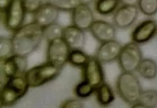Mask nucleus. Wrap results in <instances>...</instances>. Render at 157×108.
<instances>
[{
	"mask_svg": "<svg viewBox=\"0 0 157 108\" xmlns=\"http://www.w3.org/2000/svg\"><path fill=\"white\" fill-rule=\"evenodd\" d=\"M44 38V28L34 22L22 25L13 35L14 54L26 57L39 47Z\"/></svg>",
	"mask_w": 157,
	"mask_h": 108,
	"instance_id": "1",
	"label": "nucleus"
},
{
	"mask_svg": "<svg viewBox=\"0 0 157 108\" xmlns=\"http://www.w3.org/2000/svg\"><path fill=\"white\" fill-rule=\"evenodd\" d=\"M116 89L122 99L132 106L138 102L143 91L138 78L133 73H122L116 81Z\"/></svg>",
	"mask_w": 157,
	"mask_h": 108,
	"instance_id": "2",
	"label": "nucleus"
},
{
	"mask_svg": "<svg viewBox=\"0 0 157 108\" xmlns=\"http://www.w3.org/2000/svg\"><path fill=\"white\" fill-rule=\"evenodd\" d=\"M29 88L25 76L10 78L1 85L0 106H12L24 96Z\"/></svg>",
	"mask_w": 157,
	"mask_h": 108,
	"instance_id": "3",
	"label": "nucleus"
},
{
	"mask_svg": "<svg viewBox=\"0 0 157 108\" xmlns=\"http://www.w3.org/2000/svg\"><path fill=\"white\" fill-rule=\"evenodd\" d=\"M1 12V20L5 28L13 33L23 25L27 14L23 0H12Z\"/></svg>",
	"mask_w": 157,
	"mask_h": 108,
	"instance_id": "4",
	"label": "nucleus"
},
{
	"mask_svg": "<svg viewBox=\"0 0 157 108\" xmlns=\"http://www.w3.org/2000/svg\"><path fill=\"white\" fill-rule=\"evenodd\" d=\"M61 69L54 64L47 61L26 71L25 78L29 87L36 88L54 79Z\"/></svg>",
	"mask_w": 157,
	"mask_h": 108,
	"instance_id": "5",
	"label": "nucleus"
},
{
	"mask_svg": "<svg viewBox=\"0 0 157 108\" xmlns=\"http://www.w3.org/2000/svg\"><path fill=\"white\" fill-rule=\"evenodd\" d=\"M142 59V52L139 44L132 41L122 46L117 58L123 72L129 73L137 71Z\"/></svg>",
	"mask_w": 157,
	"mask_h": 108,
	"instance_id": "6",
	"label": "nucleus"
},
{
	"mask_svg": "<svg viewBox=\"0 0 157 108\" xmlns=\"http://www.w3.org/2000/svg\"><path fill=\"white\" fill-rule=\"evenodd\" d=\"M1 84L2 85L10 78L25 76L27 67L26 57L14 54L11 57L0 60Z\"/></svg>",
	"mask_w": 157,
	"mask_h": 108,
	"instance_id": "7",
	"label": "nucleus"
},
{
	"mask_svg": "<svg viewBox=\"0 0 157 108\" xmlns=\"http://www.w3.org/2000/svg\"><path fill=\"white\" fill-rule=\"evenodd\" d=\"M47 49V61L61 69L68 62L71 49L63 38L48 42Z\"/></svg>",
	"mask_w": 157,
	"mask_h": 108,
	"instance_id": "8",
	"label": "nucleus"
},
{
	"mask_svg": "<svg viewBox=\"0 0 157 108\" xmlns=\"http://www.w3.org/2000/svg\"><path fill=\"white\" fill-rule=\"evenodd\" d=\"M82 70L83 80L90 84L95 90L105 82V73L102 63L96 57L90 58Z\"/></svg>",
	"mask_w": 157,
	"mask_h": 108,
	"instance_id": "9",
	"label": "nucleus"
},
{
	"mask_svg": "<svg viewBox=\"0 0 157 108\" xmlns=\"http://www.w3.org/2000/svg\"><path fill=\"white\" fill-rule=\"evenodd\" d=\"M139 13V10L136 6L122 5L113 14V24L119 29L128 28L135 23Z\"/></svg>",
	"mask_w": 157,
	"mask_h": 108,
	"instance_id": "10",
	"label": "nucleus"
},
{
	"mask_svg": "<svg viewBox=\"0 0 157 108\" xmlns=\"http://www.w3.org/2000/svg\"><path fill=\"white\" fill-rule=\"evenodd\" d=\"M157 32V23L152 19L146 20L136 27L132 32L131 40L137 44L146 43L154 37Z\"/></svg>",
	"mask_w": 157,
	"mask_h": 108,
	"instance_id": "11",
	"label": "nucleus"
},
{
	"mask_svg": "<svg viewBox=\"0 0 157 108\" xmlns=\"http://www.w3.org/2000/svg\"><path fill=\"white\" fill-rule=\"evenodd\" d=\"M73 25L83 31L89 29L94 21L93 12L89 6L81 3L71 11Z\"/></svg>",
	"mask_w": 157,
	"mask_h": 108,
	"instance_id": "12",
	"label": "nucleus"
},
{
	"mask_svg": "<svg viewBox=\"0 0 157 108\" xmlns=\"http://www.w3.org/2000/svg\"><path fill=\"white\" fill-rule=\"evenodd\" d=\"M91 34L101 43L114 40L116 34L115 26L106 21L95 20L89 29Z\"/></svg>",
	"mask_w": 157,
	"mask_h": 108,
	"instance_id": "13",
	"label": "nucleus"
},
{
	"mask_svg": "<svg viewBox=\"0 0 157 108\" xmlns=\"http://www.w3.org/2000/svg\"><path fill=\"white\" fill-rule=\"evenodd\" d=\"M122 46L114 40L101 43L96 52V58L102 64L113 62L117 60Z\"/></svg>",
	"mask_w": 157,
	"mask_h": 108,
	"instance_id": "14",
	"label": "nucleus"
},
{
	"mask_svg": "<svg viewBox=\"0 0 157 108\" xmlns=\"http://www.w3.org/2000/svg\"><path fill=\"white\" fill-rule=\"evenodd\" d=\"M59 10L52 4L47 2L33 14V21L43 28L56 23Z\"/></svg>",
	"mask_w": 157,
	"mask_h": 108,
	"instance_id": "15",
	"label": "nucleus"
},
{
	"mask_svg": "<svg viewBox=\"0 0 157 108\" xmlns=\"http://www.w3.org/2000/svg\"><path fill=\"white\" fill-rule=\"evenodd\" d=\"M84 31L73 25L64 28L62 38L71 50H82L84 47L86 37Z\"/></svg>",
	"mask_w": 157,
	"mask_h": 108,
	"instance_id": "16",
	"label": "nucleus"
},
{
	"mask_svg": "<svg viewBox=\"0 0 157 108\" xmlns=\"http://www.w3.org/2000/svg\"><path fill=\"white\" fill-rule=\"evenodd\" d=\"M96 100L101 106H107L114 100L115 95L110 85L103 83L95 90Z\"/></svg>",
	"mask_w": 157,
	"mask_h": 108,
	"instance_id": "17",
	"label": "nucleus"
},
{
	"mask_svg": "<svg viewBox=\"0 0 157 108\" xmlns=\"http://www.w3.org/2000/svg\"><path fill=\"white\" fill-rule=\"evenodd\" d=\"M120 4V0H96L94 9L101 16H109L114 14Z\"/></svg>",
	"mask_w": 157,
	"mask_h": 108,
	"instance_id": "18",
	"label": "nucleus"
},
{
	"mask_svg": "<svg viewBox=\"0 0 157 108\" xmlns=\"http://www.w3.org/2000/svg\"><path fill=\"white\" fill-rule=\"evenodd\" d=\"M137 71L140 76L145 79H154L157 75V64L151 59H143Z\"/></svg>",
	"mask_w": 157,
	"mask_h": 108,
	"instance_id": "19",
	"label": "nucleus"
},
{
	"mask_svg": "<svg viewBox=\"0 0 157 108\" xmlns=\"http://www.w3.org/2000/svg\"><path fill=\"white\" fill-rule=\"evenodd\" d=\"M133 107L155 108L157 106V91L152 90L143 91L139 100Z\"/></svg>",
	"mask_w": 157,
	"mask_h": 108,
	"instance_id": "20",
	"label": "nucleus"
},
{
	"mask_svg": "<svg viewBox=\"0 0 157 108\" xmlns=\"http://www.w3.org/2000/svg\"><path fill=\"white\" fill-rule=\"evenodd\" d=\"M90 57L82 50H71L68 62L73 66L82 68L90 59Z\"/></svg>",
	"mask_w": 157,
	"mask_h": 108,
	"instance_id": "21",
	"label": "nucleus"
},
{
	"mask_svg": "<svg viewBox=\"0 0 157 108\" xmlns=\"http://www.w3.org/2000/svg\"><path fill=\"white\" fill-rule=\"evenodd\" d=\"M64 28L56 23L44 28V38L48 42L54 39L62 38Z\"/></svg>",
	"mask_w": 157,
	"mask_h": 108,
	"instance_id": "22",
	"label": "nucleus"
},
{
	"mask_svg": "<svg viewBox=\"0 0 157 108\" xmlns=\"http://www.w3.org/2000/svg\"><path fill=\"white\" fill-rule=\"evenodd\" d=\"M137 6L143 14L152 16L157 13V0H139Z\"/></svg>",
	"mask_w": 157,
	"mask_h": 108,
	"instance_id": "23",
	"label": "nucleus"
},
{
	"mask_svg": "<svg viewBox=\"0 0 157 108\" xmlns=\"http://www.w3.org/2000/svg\"><path fill=\"white\" fill-rule=\"evenodd\" d=\"M47 2L54 6L59 10L65 12L72 11L81 4L80 0H47Z\"/></svg>",
	"mask_w": 157,
	"mask_h": 108,
	"instance_id": "24",
	"label": "nucleus"
},
{
	"mask_svg": "<svg viewBox=\"0 0 157 108\" xmlns=\"http://www.w3.org/2000/svg\"><path fill=\"white\" fill-rule=\"evenodd\" d=\"M13 54L11 38L1 37L0 38V60L7 58Z\"/></svg>",
	"mask_w": 157,
	"mask_h": 108,
	"instance_id": "25",
	"label": "nucleus"
},
{
	"mask_svg": "<svg viewBox=\"0 0 157 108\" xmlns=\"http://www.w3.org/2000/svg\"><path fill=\"white\" fill-rule=\"evenodd\" d=\"M95 91V89L89 84L83 80L75 87V95L80 99H86L90 96Z\"/></svg>",
	"mask_w": 157,
	"mask_h": 108,
	"instance_id": "26",
	"label": "nucleus"
},
{
	"mask_svg": "<svg viewBox=\"0 0 157 108\" xmlns=\"http://www.w3.org/2000/svg\"><path fill=\"white\" fill-rule=\"evenodd\" d=\"M27 13L34 14L43 5L42 0H23Z\"/></svg>",
	"mask_w": 157,
	"mask_h": 108,
	"instance_id": "27",
	"label": "nucleus"
},
{
	"mask_svg": "<svg viewBox=\"0 0 157 108\" xmlns=\"http://www.w3.org/2000/svg\"><path fill=\"white\" fill-rule=\"evenodd\" d=\"M63 106L65 107H82V104L79 101L76 100H72L68 101L64 103Z\"/></svg>",
	"mask_w": 157,
	"mask_h": 108,
	"instance_id": "28",
	"label": "nucleus"
},
{
	"mask_svg": "<svg viewBox=\"0 0 157 108\" xmlns=\"http://www.w3.org/2000/svg\"><path fill=\"white\" fill-rule=\"evenodd\" d=\"M120 4L125 6H136L139 0H120Z\"/></svg>",
	"mask_w": 157,
	"mask_h": 108,
	"instance_id": "29",
	"label": "nucleus"
},
{
	"mask_svg": "<svg viewBox=\"0 0 157 108\" xmlns=\"http://www.w3.org/2000/svg\"><path fill=\"white\" fill-rule=\"evenodd\" d=\"M11 1L12 0H0V9H1V11L5 9Z\"/></svg>",
	"mask_w": 157,
	"mask_h": 108,
	"instance_id": "30",
	"label": "nucleus"
},
{
	"mask_svg": "<svg viewBox=\"0 0 157 108\" xmlns=\"http://www.w3.org/2000/svg\"><path fill=\"white\" fill-rule=\"evenodd\" d=\"M95 1H96V0H80L81 3L86 4V5H87Z\"/></svg>",
	"mask_w": 157,
	"mask_h": 108,
	"instance_id": "31",
	"label": "nucleus"
}]
</instances>
